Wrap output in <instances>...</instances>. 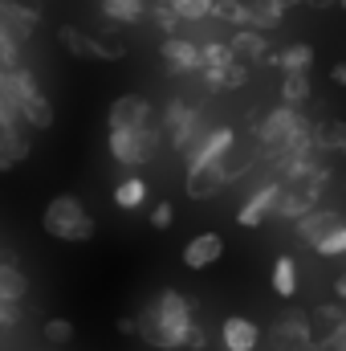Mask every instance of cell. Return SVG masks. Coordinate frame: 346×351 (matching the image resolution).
<instances>
[{
  "label": "cell",
  "mask_w": 346,
  "mask_h": 351,
  "mask_svg": "<svg viewBox=\"0 0 346 351\" xmlns=\"http://www.w3.org/2000/svg\"><path fill=\"white\" fill-rule=\"evenodd\" d=\"M269 4H277V8H293V4H306V0H269Z\"/></svg>",
  "instance_id": "ee69618b"
},
{
  "label": "cell",
  "mask_w": 346,
  "mask_h": 351,
  "mask_svg": "<svg viewBox=\"0 0 346 351\" xmlns=\"http://www.w3.org/2000/svg\"><path fill=\"white\" fill-rule=\"evenodd\" d=\"M196 319V302L179 290H163L155 294V302L139 315V335L159 351H175L183 348V335H187V323Z\"/></svg>",
  "instance_id": "6da1fadb"
},
{
  "label": "cell",
  "mask_w": 346,
  "mask_h": 351,
  "mask_svg": "<svg viewBox=\"0 0 346 351\" xmlns=\"http://www.w3.org/2000/svg\"><path fill=\"white\" fill-rule=\"evenodd\" d=\"M151 21H155L163 33H175V29L183 25V16H179V8H175L172 0H159V4L151 8Z\"/></svg>",
  "instance_id": "4dcf8cb0"
},
{
  "label": "cell",
  "mask_w": 346,
  "mask_h": 351,
  "mask_svg": "<svg viewBox=\"0 0 346 351\" xmlns=\"http://www.w3.org/2000/svg\"><path fill=\"white\" fill-rule=\"evenodd\" d=\"M118 331L122 335H139V319H118Z\"/></svg>",
  "instance_id": "ab89813d"
},
{
  "label": "cell",
  "mask_w": 346,
  "mask_h": 351,
  "mask_svg": "<svg viewBox=\"0 0 346 351\" xmlns=\"http://www.w3.org/2000/svg\"><path fill=\"white\" fill-rule=\"evenodd\" d=\"M12 168H16V164H12V156H4V152H0V172H12Z\"/></svg>",
  "instance_id": "7bdbcfd3"
},
{
  "label": "cell",
  "mask_w": 346,
  "mask_h": 351,
  "mask_svg": "<svg viewBox=\"0 0 346 351\" xmlns=\"http://www.w3.org/2000/svg\"><path fill=\"white\" fill-rule=\"evenodd\" d=\"M41 225H45V233H49V237L70 241V245H82V241L94 237V221H90L82 196H74V192L53 196V200H49V208H45V217H41Z\"/></svg>",
  "instance_id": "7a4b0ae2"
},
{
  "label": "cell",
  "mask_w": 346,
  "mask_h": 351,
  "mask_svg": "<svg viewBox=\"0 0 346 351\" xmlns=\"http://www.w3.org/2000/svg\"><path fill=\"white\" fill-rule=\"evenodd\" d=\"M21 119H25V127H33V131H49V127H53V102L37 90L33 98L21 102Z\"/></svg>",
  "instance_id": "d6986e66"
},
{
  "label": "cell",
  "mask_w": 346,
  "mask_h": 351,
  "mask_svg": "<svg viewBox=\"0 0 346 351\" xmlns=\"http://www.w3.org/2000/svg\"><path fill=\"white\" fill-rule=\"evenodd\" d=\"M334 298H343V302H346V274L334 278Z\"/></svg>",
  "instance_id": "b9f144b4"
},
{
  "label": "cell",
  "mask_w": 346,
  "mask_h": 351,
  "mask_svg": "<svg viewBox=\"0 0 346 351\" xmlns=\"http://www.w3.org/2000/svg\"><path fill=\"white\" fill-rule=\"evenodd\" d=\"M159 143H163V127L147 123L139 131H110V156L122 164V168H143L159 156Z\"/></svg>",
  "instance_id": "277c9868"
},
{
  "label": "cell",
  "mask_w": 346,
  "mask_h": 351,
  "mask_svg": "<svg viewBox=\"0 0 346 351\" xmlns=\"http://www.w3.org/2000/svg\"><path fill=\"white\" fill-rule=\"evenodd\" d=\"M314 139H318L322 152H338V156H346V123H338V119L314 123Z\"/></svg>",
  "instance_id": "ffe728a7"
},
{
  "label": "cell",
  "mask_w": 346,
  "mask_h": 351,
  "mask_svg": "<svg viewBox=\"0 0 346 351\" xmlns=\"http://www.w3.org/2000/svg\"><path fill=\"white\" fill-rule=\"evenodd\" d=\"M12 323H21V306L8 302V298H0V327H12Z\"/></svg>",
  "instance_id": "f35d334b"
},
{
  "label": "cell",
  "mask_w": 346,
  "mask_h": 351,
  "mask_svg": "<svg viewBox=\"0 0 346 351\" xmlns=\"http://www.w3.org/2000/svg\"><path fill=\"white\" fill-rule=\"evenodd\" d=\"M25 294H29V282H25V274H21L12 262H0V298H8V302H21Z\"/></svg>",
  "instance_id": "603a6c76"
},
{
  "label": "cell",
  "mask_w": 346,
  "mask_h": 351,
  "mask_svg": "<svg viewBox=\"0 0 346 351\" xmlns=\"http://www.w3.org/2000/svg\"><path fill=\"white\" fill-rule=\"evenodd\" d=\"M343 221H346V217L338 213V208H318V204H314L306 217H297V221H293V225H297V241H306V245L314 250V245H318L326 233H334Z\"/></svg>",
  "instance_id": "4fadbf2b"
},
{
  "label": "cell",
  "mask_w": 346,
  "mask_h": 351,
  "mask_svg": "<svg viewBox=\"0 0 346 351\" xmlns=\"http://www.w3.org/2000/svg\"><path fill=\"white\" fill-rule=\"evenodd\" d=\"M57 41H62L74 58H94V37L82 33V29H74V25H62V29H57Z\"/></svg>",
  "instance_id": "484cf974"
},
{
  "label": "cell",
  "mask_w": 346,
  "mask_h": 351,
  "mask_svg": "<svg viewBox=\"0 0 346 351\" xmlns=\"http://www.w3.org/2000/svg\"><path fill=\"white\" fill-rule=\"evenodd\" d=\"M306 135H314V123H310L297 106H289V102H281L277 110H269L257 123V139H261V147H265L269 160H277L289 143H297V139H306Z\"/></svg>",
  "instance_id": "3957f363"
},
{
  "label": "cell",
  "mask_w": 346,
  "mask_h": 351,
  "mask_svg": "<svg viewBox=\"0 0 346 351\" xmlns=\"http://www.w3.org/2000/svg\"><path fill=\"white\" fill-rule=\"evenodd\" d=\"M314 254H322V258H343L346 254V221L334 229V233H326V237L314 245Z\"/></svg>",
  "instance_id": "1f68e13d"
},
{
  "label": "cell",
  "mask_w": 346,
  "mask_h": 351,
  "mask_svg": "<svg viewBox=\"0 0 346 351\" xmlns=\"http://www.w3.org/2000/svg\"><path fill=\"white\" fill-rule=\"evenodd\" d=\"M41 25V12L29 8V4H16V0H0V37L25 45L33 37V29Z\"/></svg>",
  "instance_id": "30bf717a"
},
{
  "label": "cell",
  "mask_w": 346,
  "mask_h": 351,
  "mask_svg": "<svg viewBox=\"0 0 346 351\" xmlns=\"http://www.w3.org/2000/svg\"><path fill=\"white\" fill-rule=\"evenodd\" d=\"M220 335H224V351H253L261 343L257 323L253 319H241V315H228L224 327H220Z\"/></svg>",
  "instance_id": "e0dca14e"
},
{
  "label": "cell",
  "mask_w": 346,
  "mask_h": 351,
  "mask_svg": "<svg viewBox=\"0 0 346 351\" xmlns=\"http://www.w3.org/2000/svg\"><path fill=\"white\" fill-rule=\"evenodd\" d=\"M281 188H285V180H269V184H261L257 192L245 200V208L237 213V225H245V229H257L261 221H269V217H273V208H277V196H281Z\"/></svg>",
  "instance_id": "7c38bea8"
},
{
  "label": "cell",
  "mask_w": 346,
  "mask_h": 351,
  "mask_svg": "<svg viewBox=\"0 0 346 351\" xmlns=\"http://www.w3.org/2000/svg\"><path fill=\"white\" fill-rule=\"evenodd\" d=\"M273 290L281 298L297 294V265H293V258H277V265H273Z\"/></svg>",
  "instance_id": "d4e9b609"
},
{
  "label": "cell",
  "mask_w": 346,
  "mask_h": 351,
  "mask_svg": "<svg viewBox=\"0 0 346 351\" xmlns=\"http://www.w3.org/2000/svg\"><path fill=\"white\" fill-rule=\"evenodd\" d=\"M94 58H102V62H122V58H127V45H122L118 37H94Z\"/></svg>",
  "instance_id": "d6a6232c"
},
{
  "label": "cell",
  "mask_w": 346,
  "mask_h": 351,
  "mask_svg": "<svg viewBox=\"0 0 346 351\" xmlns=\"http://www.w3.org/2000/svg\"><path fill=\"white\" fill-rule=\"evenodd\" d=\"M310 339H314L310 315L297 311V306H289V311L277 315V323H273V331H269V351H306Z\"/></svg>",
  "instance_id": "5b68a950"
},
{
  "label": "cell",
  "mask_w": 346,
  "mask_h": 351,
  "mask_svg": "<svg viewBox=\"0 0 346 351\" xmlns=\"http://www.w3.org/2000/svg\"><path fill=\"white\" fill-rule=\"evenodd\" d=\"M220 254H224V237L220 233H200L183 245V265L187 269H208V265L220 262Z\"/></svg>",
  "instance_id": "9a60e30c"
},
{
  "label": "cell",
  "mask_w": 346,
  "mask_h": 351,
  "mask_svg": "<svg viewBox=\"0 0 346 351\" xmlns=\"http://www.w3.org/2000/svg\"><path fill=\"white\" fill-rule=\"evenodd\" d=\"M163 135H168L172 152H187L200 139V110L187 106L183 98H172L168 110H163Z\"/></svg>",
  "instance_id": "8992f818"
},
{
  "label": "cell",
  "mask_w": 346,
  "mask_h": 351,
  "mask_svg": "<svg viewBox=\"0 0 346 351\" xmlns=\"http://www.w3.org/2000/svg\"><path fill=\"white\" fill-rule=\"evenodd\" d=\"M346 315L343 298H334V302H322V306H314V315H310V323H314V335H326L330 327H338Z\"/></svg>",
  "instance_id": "cb8c5ba5"
},
{
  "label": "cell",
  "mask_w": 346,
  "mask_h": 351,
  "mask_svg": "<svg viewBox=\"0 0 346 351\" xmlns=\"http://www.w3.org/2000/svg\"><path fill=\"white\" fill-rule=\"evenodd\" d=\"M338 4H343V8H346V0H338Z\"/></svg>",
  "instance_id": "7dc6e473"
},
{
  "label": "cell",
  "mask_w": 346,
  "mask_h": 351,
  "mask_svg": "<svg viewBox=\"0 0 346 351\" xmlns=\"http://www.w3.org/2000/svg\"><path fill=\"white\" fill-rule=\"evenodd\" d=\"M183 348H191V351H204V348H208V331H204V327H200L196 319L187 323V335H183Z\"/></svg>",
  "instance_id": "8d00e7d4"
},
{
  "label": "cell",
  "mask_w": 346,
  "mask_h": 351,
  "mask_svg": "<svg viewBox=\"0 0 346 351\" xmlns=\"http://www.w3.org/2000/svg\"><path fill=\"white\" fill-rule=\"evenodd\" d=\"M143 196H147V184H143L139 176H127V180L114 188V204H118V208H139Z\"/></svg>",
  "instance_id": "4316f807"
},
{
  "label": "cell",
  "mask_w": 346,
  "mask_h": 351,
  "mask_svg": "<svg viewBox=\"0 0 346 351\" xmlns=\"http://www.w3.org/2000/svg\"><path fill=\"white\" fill-rule=\"evenodd\" d=\"M228 49H232V58H237V62H245V66H261V62L269 58V41H265V33L253 29V25L237 29V37L228 41Z\"/></svg>",
  "instance_id": "2e32d148"
},
{
  "label": "cell",
  "mask_w": 346,
  "mask_h": 351,
  "mask_svg": "<svg viewBox=\"0 0 346 351\" xmlns=\"http://www.w3.org/2000/svg\"><path fill=\"white\" fill-rule=\"evenodd\" d=\"M232 147H237V131L232 127H216V131L200 135L183 156H187V168H196V164H220V160H228Z\"/></svg>",
  "instance_id": "9c48e42d"
},
{
  "label": "cell",
  "mask_w": 346,
  "mask_h": 351,
  "mask_svg": "<svg viewBox=\"0 0 346 351\" xmlns=\"http://www.w3.org/2000/svg\"><path fill=\"white\" fill-rule=\"evenodd\" d=\"M163 62L175 74H200V66H204L200 45L187 41V37H175V33H168V41H163Z\"/></svg>",
  "instance_id": "5bb4252c"
},
{
  "label": "cell",
  "mask_w": 346,
  "mask_h": 351,
  "mask_svg": "<svg viewBox=\"0 0 346 351\" xmlns=\"http://www.w3.org/2000/svg\"><path fill=\"white\" fill-rule=\"evenodd\" d=\"M224 184H228L224 160H220V164H196V168H187L183 192H187L191 200H212V196H220V192H224Z\"/></svg>",
  "instance_id": "8fae6325"
},
{
  "label": "cell",
  "mask_w": 346,
  "mask_h": 351,
  "mask_svg": "<svg viewBox=\"0 0 346 351\" xmlns=\"http://www.w3.org/2000/svg\"><path fill=\"white\" fill-rule=\"evenodd\" d=\"M41 335H45L49 343H70V339H74V323H70V319H49V323L41 327Z\"/></svg>",
  "instance_id": "836d02e7"
},
{
  "label": "cell",
  "mask_w": 346,
  "mask_h": 351,
  "mask_svg": "<svg viewBox=\"0 0 346 351\" xmlns=\"http://www.w3.org/2000/svg\"><path fill=\"white\" fill-rule=\"evenodd\" d=\"M281 16H285V8H277V4H269V0H257V4L249 8V25H253V29H277Z\"/></svg>",
  "instance_id": "f1b7e54d"
},
{
  "label": "cell",
  "mask_w": 346,
  "mask_h": 351,
  "mask_svg": "<svg viewBox=\"0 0 346 351\" xmlns=\"http://www.w3.org/2000/svg\"><path fill=\"white\" fill-rule=\"evenodd\" d=\"M208 16L245 29V25H249V4H241V0H212V12H208Z\"/></svg>",
  "instance_id": "83f0119b"
},
{
  "label": "cell",
  "mask_w": 346,
  "mask_h": 351,
  "mask_svg": "<svg viewBox=\"0 0 346 351\" xmlns=\"http://www.w3.org/2000/svg\"><path fill=\"white\" fill-rule=\"evenodd\" d=\"M0 78H4V66H0Z\"/></svg>",
  "instance_id": "bcb514c9"
},
{
  "label": "cell",
  "mask_w": 346,
  "mask_h": 351,
  "mask_svg": "<svg viewBox=\"0 0 346 351\" xmlns=\"http://www.w3.org/2000/svg\"><path fill=\"white\" fill-rule=\"evenodd\" d=\"M281 102H289V106L310 102V78H306V70H285V78H281Z\"/></svg>",
  "instance_id": "7402d4cb"
},
{
  "label": "cell",
  "mask_w": 346,
  "mask_h": 351,
  "mask_svg": "<svg viewBox=\"0 0 346 351\" xmlns=\"http://www.w3.org/2000/svg\"><path fill=\"white\" fill-rule=\"evenodd\" d=\"M306 351H346V315H343V323L330 327L326 335H314Z\"/></svg>",
  "instance_id": "f546056e"
},
{
  "label": "cell",
  "mask_w": 346,
  "mask_h": 351,
  "mask_svg": "<svg viewBox=\"0 0 346 351\" xmlns=\"http://www.w3.org/2000/svg\"><path fill=\"white\" fill-rule=\"evenodd\" d=\"M172 221H175V213H172V204H168V200L151 208V225H155V229H168Z\"/></svg>",
  "instance_id": "74e56055"
},
{
  "label": "cell",
  "mask_w": 346,
  "mask_h": 351,
  "mask_svg": "<svg viewBox=\"0 0 346 351\" xmlns=\"http://www.w3.org/2000/svg\"><path fill=\"white\" fill-rule=\"evenodd\" d=\"M175 8H179V16L183 21H200V16H208L212 12V0H172Z\"/></svg>",
  "instance_id": "e575fe53"
},
{
  "label": "cell",
  "mask_w": 346,
  "mask_h": 351,
  "mask_svg": "<svg viewBox=\"0 0 346 351\" xmlns=\"http://www.w3.org/2000/svg\"><path fill=\"white\" fill-rule=\"evenodd\" d=\"M37 78L25 70V66H12V70H4V78H0V102H12V106H21L25 98H33L37 94Z\"/></svg>",
  "instance_id": "ac0fdd59"
},
{
  "label": "cell",
  "mask_w": 346,
  "mask_h": 351,
  "mask_svg": "<svg viewBox=\"0 0 346 351\" xmlns=\"http://www.w3.org/2000/svg\"><path fill=\"white\" fill-rule=\"evenodd\" d=\"M330 78H334V82H338V86H346V62H338V66H334V70H330Z\"/></svg>",
  "instance_id": "60d3db41"
},
{
  "label": "cell",
  "mask_w": 346,
  "mask_h": 351,
  "mask_svg": "<svg viewBox=\"0 0 346 351\" xmlns=\"http://www.w3.org/2000/svg\"><path fill=\"white\" fill-rule=\"evenodd\" d=\"M98 4H147V0H98Z\"/></svg>",
  "instance_id": "f6af8a7d"
},
{
  "label": "cell",
  "mask_w": 346,
  "mask_h": 351,
  "mask_svg": "<svg viewBox=\"0 0 346 351\" xmlns=\"http://www.w3.org/2000/svg\"><path fill=\"white\" fill-rule=\"evenodd\" d=\"M151 119H155V110H151V102H147L143 94H118V98L110 102V114H106L110 131H139V127H147Z\"/></svg>",
  "instance_id": "ba28073f"
},
{
  "label": "cell",
  "mask_w": 346,
  "mask_h": 351,
  "mask_svg": "<svg viewBox=\"0 0 346 351\" xmlns=\"http://www.w3.org/2000/svg\"><path fill=\"white\" fill-rule=\"evenodd\" d=\"M245 82H249V66L232 58V62L224 66V90H241V86H245Z\"/></svg>",
  "instance_id": "d590c367"
},
{
  "label": "cell",
  "mask_w": 346,
  "mask_h": 351,
  "mask_svg": "<svg viewBox=\"0 0 346 351\" xmlns=\"http://www.w3.org/2000/svg\"><path fill=\"white\" fill-rule=\"evenodd\" d=\"M273 62H277L281 70H306V74H310V66H314V49H310L306 41H293V45H285L281 53H273Z\"/></svg>",
  "instance_id": "44dd1931"
},
{
  "label": "cell",
  "mask_w": 346,
  "mask_h": 351,
  "mask_svg": "<svg viewBox=\"0 0 346 351\" xmlns=\"http://www.w3.org/2000/svg\"><path fill=\"white\" fill-rule=\"evenodd\" d=\"M0 152L12 156V164L29 160V152H33L29 127H25V119H21V106H12V102H0Z\"/></svg>",
  "instance_id": "52a82bcc"
}]
</instances>
